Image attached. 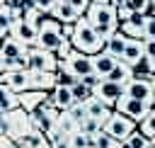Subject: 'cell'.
Instances as JSON below:
<instances>
[{"mask_svg":"<svg viewBox=\"0 0 155 148\" xmlns=\"http://www.w3.org/2000/svg\"><path fill=\"white\" fill-rule=\"evenodd\" d=\"M80 82H85L87 87H92V90H97V85H99L102 80H99V78H97L94 73H92V75H85V78H80Z\"/></svg>","mask_w":155,"mask_h":148,"instance_id":"obj_38","label":"cell"},{"mask_svg":"<svg viewBox=\"0 0 155 148\" xmlns=\"http://www.w3.org/2000/svg\"><path fill=\"white\" fill-rule=\"evenodd\" d=\"M5 5H7V0H0V10H2V7H5Z\"/></svg>","mask_w":155,"mask_h":148,"instance_id":"obj_44","label":"cell"},{"mask_svg":"<svg viewBox=\"0 0 155 148\" xmlns=\"http://www.w3.org/2000/svg\"><path fill=\"white\" fill-rule=\"evenodd\" d=\"M48 17L58 19L61 24H75V22H78L82 15H80V12H78V10L70 5V2H58V5L51 10V15H48Z\"/></svg>","mask_w":155,"mask_h":148,"instance_id":"obj_18","label":"cell"},{"mask_svg":"<svg viewBox=\"0 0 155 148\" xmlns=\"http://www.w3.org/2000/svg\"><path fill=\"white\" fill-rule=\"evenodd\" d=\"M31 73V90H44V92H53V87L58 85L56 73L53 70H29Z\"/></svg>","mask_w":155,"mask_h":148,"instance_id":"obj_16","label":"cell"},{"mask_svg":"<svg viewBox=\"0 0 155 148\" xmlns=\"http://www.w3.org/2000/svg\"><path fill=\"white\" fill-rule=\"evenodd\" d=\"M68 66L73 68V73H75L78 78H85V75H92V73H94L92 56H87V53H82V51H78V49L70 53V58H68Z\"/></svg>","mask_w":155,"mask_h":148,"instance_id":"obj_13","label":"cell"},{"mask_svg":"<svg viewBox=\"0 0 155 148\" xmlns=\"http://www.w3.org/2000/svg\"><path fill=\"white\" fill-rule=\"evenodd\" d=\"M102 129H104V126H102L97 119H90V116L80 124V131H85L87 136H94V133H97V131H102Z\"/></svg>","mask_w":155,"mask_h":148,"instance_id":"obj_31","label":"cell"},{"mask_svg":"<svg viewBox=\"0 0 155 148\" xmlns=\"http://www.w3.org/2000/svg\"><path fill=\"white\" fill-rule=\"evenodd\" d=\"M104 131L107 133H111L116 141H128L136 131H138V124L133 121V119H128V116H124V114H119V112H114L111 114V119L104 124Z\"/></svg>","mask_w":155,"mask_h":148,"instance_id":"obj_5","label":"cell"},{"mask_svg":"<svg viewBox=\"0 0 155 148\" xmlns=\"http://www.w3.org/2000/svg\"><path fill=\"white\" fill-rule=\"evenodd\" d=\"M17 148H27V146H24V143H17Z\"/></svg>","mask_w":155,"mask_h":148,"instance_id":"obj_45","label":"cell"},{"mask_svg":"<svg viewBox=\"0 0 155 148\" xmlns=\"http://www.w3.org/2000/svg\"><path fill=\"white\" fill-rule=\"evenodd\" d=\"M48 95H51V92H44V90H27V92L19 95V107L31 114L34 109H39V107L48 99Z\"/></svg>","mask_w":155,"mask_h":148,"instance_id":"obj_17","label":"cell"},{"mask_svg":"<svg viewBox=\"0 0 155 148\" xmlns=\"http://www.w3.org/2000/svg\"><path fill=\"white\" fill-rule=\"evenodd\" d=\"M0 56H2V58H12V61H24V63L29 66V61H27L29 46H24L22 41H17L12 34L5 36V41H2V46H0Z\"/></svg>","mask_w":155,"mask_h":148,"instance_id":"obj_9","label":"cell"},{"mask_svg":"<svg viewBox=\"0 0 155 148\" xmlns=\"http://www.w3.org/2000/svg\"><path fill=\"white\" fill-rule=\"evenodd\" d=\"M145 39H155V15L148 17V24H145Z\"/></svg>","mask_w":155,"mask_h":148,"instance_id":"obj_39","label":"cell"},{"mask_svg":"<svg viewBox=\"0 0 155 148\" xmlns=\"http://www.w3.org/2000/svg\"><path fill=\"white\" fill-rule=\"evenodd\" d=\"M51 97H53V102H56V107H58L61 112H65V109H70V107L75 104L73 90H70L68 85H56L53 92H51Z\"/></svg>","mask_w":155,"mask_h":148,"instance_id":"obj_22","label":"cell"},{"mask_svg":"<svg viewBox=\"0 0 155 148\" xmlns=\"http://www.w3.org/2000/svg\"><path fill=\"white\" fill-rule=\"evenodd\" d=\"M138 131H140L145 138H150V141L155 138V107H153V109H150V114L138 124Z\"/></svg>","mask_w":155,"mask_h":148,"instance_id":"obj_28","label":"cell"},{"mask_svg":"<svg viewBox=\"0 0 155 148\" xmlns=\"http://www.w3.org/2000/svg\"><path fill=\"white\" fill-rule=\"evenodd\" d=\"M56 5H58L56 0H36V7H39V10H41V12L46 15V17L51 15V10H53Z\"/></svg>","mask_w":155,"mask_h":148,"instance_id":"obj_37","label":"cell"},{"mask_svg":"<svg viewBox=\"0 0 155 148\" xmlns=\"http://www.w3.org/2000/svg\"><path fill=\"white\" fill-rule=\"evenodd\" d=\"M17 41H22L24 46H36L39 44V27H34V24H29V22H17L15 27H12V32H10Z\"/></svg>","mask_w":155,"mask_h":148,"instance_id":"obj_12","label":"cell"},{"mask_svg":"<svg viewBox=\"0 0 155 148\" xmlns=\"http://www.w3.org/2000/svg\"><path fill=\"white\" fill-rule=\"evenodd\" d=\"M150 15H155V0H150Z\"/></svg>","mask_w":155,"mask_h":148,"instance_id":"obj_43","label":"cell"},{"mask_svg":"<svg viewBox=\"0 0 155 148\" xmlns=\"http://www.w3.org/2000/svg\"><path fill=\"white\" fill-rule=\"evenodd\" d=\"M143 58H145V39H128L121 61H126L128 66H136V63L143 61Z\"/></svg>","mask_w":155,"mask_h":148,"instance_id":"obj_19","label":"cell"},{"mask_svg":"<svg viewBox=\"0 0 155 148\" xmlns=\"http://www.w3.org/2000/svg\"><path fill=\"white\" fill-rule=\"evenodd\" d=\"M124 92H126L128 97H133V99H140V102H148V104H153V107H155V90H153V80L133 78V80L124 87Z\"/></svg>","mask_w":155,"mask_h":148,"instance_id":"obj_8","label":"cell"},{"mask_svg":"<svg viewBox=\"0 0 155 148\" xmlns=\"http://www.w3.org/2000/svg\"><path fill=\"white\" fill-rule=\"evenodd\" d=\"M0 136H2V133H0Z\"/></svg>","mask_w":155,"mask_h":148,"instance_id":"obj_51","label":"cell"},{"mask_svg":"<svg viewBox=\"0 0 155 148\" xmlns=\"http://www.w3.org/2000/svg\"><path fill=\"white\" fill-rule=\"evenodd\" d=\"M27 61H29V70H53L56 73V68H58V56L48 49H41L39 44L29 46Z\"/></svg>","mask_w":155,"mask_h":148,"instance_id":"obj_6","label":"cell"},{"mask_svg":"<svg viewBox=\"0 0 155 148\" xmlns=\"http://www.w3.org/2000/svg\"><path fill=\"white\" fill-rule=\"evenodd\" d=\"M145 56L155 61V39H145Z\"/></svg>","mask_w":155,"mask_h":148,"instance_id":"obj_40","label":"cell"},{"mask_svg":"<svg viewBox=\"0 0 155 148\" xmlns=\"http://www.w3.org/2000/svg\"><path fill=\"white\" fill-rule=\"evenodd\" d=\"M0 148H17V143L7 136H0Z\"/></svg>","mask_w":155,"mask_h":148,"instance_id":"obj_41","label":"cell"},{"mask_svg":"<svg viewBox=\"0 0 155 148\" xmlns=\"http://www.w3.org/2000/svg\"><path fill=\"white\" fill-rule=\"evenodd\" d=\"M56 124H58V126H61V129H63V131H65L68 136H73L75 131H80V124H78V121L73 119V114H70L68 109L58 114V121H56Z\"/></svg>","mask_w":155,"mask_h":148,"instance_id":"obj_25","label":"cell"},{"mask_svg":"<svg viewBox=\"0 0 155 148\" xmlns=\"http://www.w3.org/2000/svg\"><path fill=\"white\" fill-rule=\"evenodd\" d=\"M153 73H155V61H153Z\"/></svg>","mask_w":155,"mask_h":148,"instance_id":"obj_47","label":"cell"},{"mask_svg":"<svg viewBox=\"0 0 155 148\" xmlns=\"http://www.w3.org/2000/svg\"><path fill=\"white\" fill-rule=\"evenodd\" d=\"M68 112L73 114V119H75L78 124H82V121L87 119V107H85V104H80V102H75V104H73Z\"/></svg>","mask_w":155,"mask_h":148,"instance_id":"obj_34","label":"cell"},{"mask_svg":"<svg viewBox=\"0 0 155 148\" xmlns=\"http://www.w3.org/2000/svg\"><path fill=\"white\" fill-rule=\"evenodd\" d=\"M116 63H119V58H114V56H111V53H107V51H102V53L92 56L94 75H97L99 80H107V78L111 75V70L116 68Z\"/></svg>","mask_w":155,"mask_h":148,"instance_id":"obj_14","label":"cell"},{"mask_svg":"<svg viewBox=\"0 0 155 148\" xmlns=\"http://www.w3.org/2000/svg\"><path fill=\"white\" fill-rule=\"evenodd\" d=\"M148 17H150V15H133L131 19L121 22L119 29H121L128 39H145V24H148Z\"/></svg>","mask_w":155,"mask_h":148,"instance_id":"obj_11","label":"cell"},{"mask_svg":"<svg viewBox=\"0 0 155 148\" xmlns=\"http://www.w3.org/2000/svg\"><path fill=\"white\" fill-rule=\"evenodd\" d=\"M153 146H155V138H153Z\"/></svg>","mask_w":155,"mask_h":148,"instance_id":"obj_49","label":"cell"},{"mask_svg":"<svg viewBox=\"0 0 155 148\" xmlns=\"http://www.w3.org/2000/svg\"><path fill=\"white\" fill-rule=\"evenodd\" d=\"M27 148H51V143H48V136L44 133V131H31L24 141H22Z\"/></svg>","mask_w":155,"mask_h":148,"instance_id":"obj_26","label":"cell"},{"mask_svg":"<svg viewBox=\"0 0 155 148\" xmlns=\"http://www.w3.org/2000/svg\"><path fill=\"white\" fill-rule=\"evenodd\" d=\"M73 46L78 49V51H82V53H87V56H97V53H102L104 51V39L99 36V32H97V27L94 24H90L87 22V17H80L78 22H75V32H73Z\"/></svg>","mask_w":155,"mask_h":148,"instance_id":"obj_1","label":"cell"},{"mask_svg":"<svg viewBox=\"0 0 155 148\" xmlns=\"http://www.w3.org/2000/svg\"><path fill=\"white\" fill-rule=\"evenodd\" d=\"M119 148H133V146H131V143H128V141H124V143H121V146H119Z\"/></svg>","mask_w":155,"mask_h":148,"instance_id":"obj_42","label":"cell"},{"mask_svg":"<svg viewBox=\"0 0 155 148\" xmlns=\"http://www.w3.org/2000/svg\"><path fill=\"white\" fill-rule=\"evenodd\" d=\"M85 107H87V116L90 119H97L102 126L111 119V114H114V107H109V104H104L102 99H97V97H92L90 102H85Z\"/></svg>","mask_w":155,"mask_h":148,"instance_id":"obj_15","label":"cell"},{"mask_svg":"<svg viewBox=\"0 0 155 148\" xmlns=\"http://www.w3.org/2000/svg\"><path fill=\"white\" fill-rule=\"evenodd\" d=\"M133 15H150V0H126Z\"/></svg>","mask_w":155,"mask_h":148,"instance_id":"obj_30","label":"cell"},{"mask_svg":"<svg viewBox=\"0 0 155 148\" xmlns=\"http://www.w3.org/2000/svg\"><path fill=\"white\" fill-rule=\"evenodd\" d=\"M153 90H155V78H153Z\"/></svg>","mask_w":155,"mask_h":148,"instance_id":"obj_48","label":"cell"},{"mask_svg":"<svg viewBox=\"0 0 155 148\" xmlns=\"http://www.w3.org/2000/svg\"><path fill=\"white\" fill-rule=\"evenodd\" d=\"M7 2H15V0H7Z\"/></svg>","mask_w":155,"mask_h":148,"instance_id":"obj_50","label":"cell"},{"mask_svg":"<svg viewBox=\"0 0 155 148\" xmlns=\"http://www.w3.org/2000/svg\"><path fill=\"white\" fill-rule=\"evenodd\" d=\"M31 119H29V112H24L22 107L15 109V112H2L0 114V133L12 138L15 143H22L29 133H31Z\"/></svg>","mask_w":155,"mask_h":148,"instance_id":"obj_2","label":"cell"},{"mask_svg":"<svg viewBox=\"0 0 155 148\" xmlns=\"http://www.w3.org/2000/svg\"><path fill=\"white\" fill-rule=\"evenodd\" d=\"M121 141H116L111 133H107L104 129L97 131L94 136H90V148H119Z\"/></svg>","mask_w":155,"mask_h":148,"instance_id":"obj_24","label":"cell"},{"mask_svg":"<svg viewBox=\"0 0 155 148\" xmlns=\"http://www.w3.org/2000/svg\"><path fill=\"white\" fill-rule=\"evenodd\" d=\"M0 82L12 87L17 95L31 90V73L29 68H19V70H10V73H0Z\"/></svg>","mask_w":155,"mask_h":148,"instance_id":"obj_7","label":"cell"},{"mask_svg":"<svg viewBox=\"0 0 155 148\" xmlns=\"http://www.w3.org/2000/svg\"><path fill=\"white\" fill-rule=\"evenodd\" d=\"M126 44H128V36L119 29V32H114V34L107 39L104 51H107V53H111L114 58H121V56H124V51H126Z\"/></svg>","mask_w":155,"mask_h":148,"instance_id":"obj_21","label":"cell"},{"mask_svg":"<svg viewBox=\"0 0 155 148\" xmlns=\"http://www.w3.org/2000/svg\"><path fill=\"white\" fill-rule=\"evenodd\" d=\"M63 24L53 17H46L41 24H39V46L41 49H48V51H58V46L63 44Z\"/></svg>","mask_w":155,"mask_h":148,"instance_id":"obj_3","label":"cell"},{"mask_svg":"<svg viewBox=\"0 0 155 148\" xmlns=\"http://www.w3.org/2000/svg\"><path fill=\"white\" fill-rule=\"evenodd\" d=\"M128 143H131L133 148H145V146H150V138H145L140 131H136V133L128 138Z\"/></svg>","mask_w":155,"mask_h":148,"instance_id":"obj_35","label":"cell"},{"mask_svg":"<svg viewBox=\"0 0 155 148\" xmlns=\"http://www.w3.org/2000/svg\"><path fill=\"white\" fill-rule=\"evenodd\" d=\"M136 78V73H133V66H128L126 61H121L119 58V63H116V68L111 70V75L107 78V80H111V82H116V85H121V87H126L131 80Z\"/></svg>","mask_w":155,"mask_h":148,"instance_id":"obj_20","label":"cell"},{"mask_svg":"<svg viewBox=\"0 0 155 148\" xmlns=\"http://www.w3.org/2000/svg\"><path fill=\"white\" fill-rule=\"evenodd\" d=\"M12 32V17H10V10H7V5L0 10V34L2 36H7Z\"/></svg>","mask_w":155,"mask_h":148,"instance_id":"obj_29","label":"cell"},{"mask_svg":"<svg viewBox=\"0 0 155 148\" xmlns=\"http://www.w3.org/2000/svg\"><path fill=\"white\" fill-rule=\"evenodd\" d=\"M68 2H70V5H73L82 17L87 15V10H90V5H92V0H68Z\"/></svg>","mask_w":155,"mask_h":148,"instance_id":"obj_36","label":"cell"},{"mask_svg":"<svg viewBox=\"0 0 155 148\" xmlns=\"http://www.w3.org/2000/svg\"><path fill=\"white\" fill-rule=\"evenodd\" d=\"M73 51H75V46H73V41H70V39H63V44L58 46V51H56V56H58V61H68Z\"/></svg>","mask_w":155,"mask_h":148,"instance_id":"obj_33","label":"cell"},{"mask_svg":"<svg viewBox=\"0 0 155 148\" xmlns=\"http://www.w3.org/2000/svg\"><path fill=\"white\" fill-rule=\"evenodd\" d=\"M56 2H68V0H56Z\"/></svg>","mask_w":155,"mask_h":148,"instance_id":"obj_46","label":"cell"},{"mask_svg":"<svg viewBox=\"0 0 155 148\" xmlns=\"http://www.w3.org/2000/svg\"><path fill=\"white\" fill-rule=\"evenodd\" d=\"M70 146L73 148H90V136L85 131H75L70 136Z\"/></svg>","mask_w":155,"mask_h":148,"instance_id":"obj_32","label":"cell"},{"mask_svg":"<svg viewBox=\"0 0 155 148\" xmlns=\"http://www.w3.org/2000/svg\"><path fill=\"white\" fill-rule=\"evenodd\" d=\"M15 109H19V95L0 82V112H15Z\"/></svg>","mask_w":155,"mask_h":148,"instance_id":"obj_23","label":"cell"},{"mask_svg":"<svg viewBox=\"0 0 155 148\" xmlns=\"http://www.w3.org/2000/svg\"><path fill=\"white\" fill-rule=\"evenodd\" d=\"M150 109H153V104L140 102V99H133V97H128V95L119 97V99H116V104H114V112H119V114H124V116L133 119L136 124H140V121L150 114Z\"/></svg>","mask_w":155,"mask_h":148,"instance_id":"obj_4","label":"cell"},{"mask_svg":"<svg viewBox=\"0 0 155 148\" xmlns=\"http://www.w3.org/2000/svg\"><path fill=\"white\" fill-rule=\"evenodd\" d=\"M70 90H73L75 102H80V104H85V102H90V99L94 97V90H92V87H87V85H85V82H80V80H78Z\"/></svg>","mask_w":155,"mask_h":148,"instance_id":"obj_27","label":"cell"},{"mask_svg":"<svg viewBox=\"0 0 155 148\" xmlns=\"http://www.w3.org/2000/svg\"><path fill=\"white\" fill-rule=\"evenodd\" d=\"M126 92H124V87L121 85H116V82H111V80H102L99 85H97V90H94V97L97 99H102L104 104H109V107H114L116 104V99L119 97H124Z\"/></svg>","mask_w":155,"mask_h":148,"instance_id":"obj_10","label":"cell"}]
</instances>
